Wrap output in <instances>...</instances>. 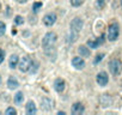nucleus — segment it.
<instances>
[{"label":"nucleus","instance_id":"423d86ee","mask_svg":"<svg viewBox=\"0 0 122 115\" xmlns=\"http://www.w3.org/2000/svg\"><path fill=\"white\" fill-rule=\"evenodd\" d=\"M96 80H97L98 85H101V86H105V85L108 84V82H109L108 73H107V72H104V71L99 72V73L96 75Z\"/></svg>","mask_w":122,"mask_h":115},{"label":"nucleus","instance_id":"f8f14e48","mask_svg":"<svg viewBox=\"0 0 122 115\" xmlns=\"http://www.w3.org/2000/svg\"><path fill=\"white\" fill-rule=\"evenodd\" d=\"M25 111H26V114H29V115H34V114L37 113V108H36V104L34 103V101H29V102L26 103Z\"/></svg>","mask_w":122,"mask_h":115},{"label":"nucleus","instance_id":"4be33fe9","mask_svg":"<svg viewBox=\"0 0 122 115\" xmlns=\"http://www.w3.org/2000/svg\"><path fill=\"white\" fill-rule=\"evenodd\" d=\"M85 0H71V5L74 6V7H79L84 4Z\"/></svg>","mask_w":122,"mask_h":115},{"label":"nucleus","instance_id":"bb28decb","mask_svg":"<svg viewBox=\"0 0 122 115\" xmlns=\"http://www.w3.org/2000/svg\"><path fill=\"white\" fill-rule=\"evenodd\" d=\"M104 5H105V1H104V0H97L96 1V7L98 10H102L104 7Z\"/></svg>","mask_w":122,"mask_h":115},{"label":"nucleus","instance_id":"c85d7f7f","mask_svg":"<svg viewBox=\"0 0 122 115\" xmlns=\"http://www.w3.org/2000/svg\"><path fill=\"white\" fill-rule=\"evenodd\" d=\"M104 40H105V36H104V34H103V35H101V36H99V37L97 38V41H98V43H99V46L104 43Z\"/></svg>","mask_w":122,"mask_h":115},{"label":"nucleus","instance_id":"f03ea898","mask_svg":"<svg viewBox=\"0 0 122 115\" xmlns=\"http://www.w3.org/2000/svg\"><path fill=\"white\" fill-rule=\"evenodd\" d=\"M108 68L113 75H118L122 71V62L120 59H111L108 64Z\"/></svg>","mask_w":122,"mask_h":115},{"label":"nucleus","instance_id":"0eeeda50","mask_svg":"<svg viewBox=\"0 0 122 115\" xmlns=\"http://www.w3.org/2000/svg\"><path fill=\"white\" fill-rule=\"evenodd\" d=\"M55 22H56V14L53 13V12H51V13H47V14L43 17V23H44V25H47V27L54 25Z\"/></svg>","mask_w":122,"mask_h":115},{"label":"nucleus","instance_id":"5701e85b","mask_svg":"<svg viewBox=\"0 0 122 115\" xmlns=\"http://www.w3.org/2000/svg\"><path fill=\"white\" fill-rule=\"evenodd\" d=\"M41 7H42V3L41 1H36V3H34V5H32V11L36 13Z\"/></svg>","mask_w":122,"mask_h":115},{"label":"nucleus","instance_id":"2eb2a0df","mask_svg":"<svg viewBox=\"0 0 122 115\" xmlns=\"http://www.w3.org/2000/svg\"><path fill=\"white\" fill-rule=\"evenodd\" d=\"M18 64H19V58H18V55H16V54H13V55H11L10 56V59H8V66H10V68H16L17 66H18Z\"/></svg>","mask_w":122,"mask_h":115},{"label":"nucleus","instance_id":"9b49d317","mask_svg":"<svg viewBox=\"0 0 122 115\" xmlns=\"http://www.w3.org/2000/svg\"><path fill=\"white\" fill-rule=\"evenodd\" d=\"M53 106H54V102L51 101L49 97H44V98H42V102H41V108H42L43 110L49 111V110L53 109Z\"/></svg>","mask_w":122,"mask_h":115},{"label":"nucleus","instance_id":"b1692460","mask_svg":"<svg viewBox=\"0 0 122 115\" xmlns=\"http://www.w3.org/2000/svg\"><path fill=\"white\" fill-rule=\"evenodd\" d=\"M14 23H16L17 25H22V24L24 23V18H23L22 16H16V17H14Z\"/></svg>","mask_w":122,"mask_h":115},{"label":"nucleus","instance_id":"1a4fd4ad","mask_svg":"<svg viewBox=\"0 0 122 115\" xmlns=\"http://www.w3.org/2000/svg\"><path fill=\"white\" fill-rule=\"evenodd\" d=\"M99 102H101V106L103 108H107V107H110L111 103H113V98H111V96L105 93V95H102L101 96V98H99Z\"/></svg>","mask_w":122,"mask_h":115},{"label":"nucleus","instance_id":"cd10ccee","mask_svg":"<svg viewBox=\"0 0 122 115\" xmlns=\"http://www.w3.org/2000/svg\"><path fill=\"white\" fill-rule=\"evenodd\" d=\"M5 31H6V25H5L4 22L0 21V36H3L5 34Z\"/></svg>","mask_w":122,"mask_h":115},{"label":"nucleus","instance_id":"ddd939ff","mask_svg":"<svg viewBox=\"0 0 122 115\" xmlns=\"http://www.w3.org/2000/svg\"><path fill=\"white\" fill-rule=\"evenodd\" d=\"M43 50H44V53L50 58V60H51V61H54V60H55V58H56V49L54 48V46H53V47L43 48Z\"/></svg>","mask_w":122,"mask_h":115},{"label":"nucleus","instance_id":"a878e982","mask_svg":"<svg viewBox=\"0 0 122 115\" xmlns=\"http://www.w3.org/2000/svg\"><path fill=\"white\" fill-rule=\"evenodd\" d=\"M5 114H6V115H16V114H17V110H16L14 108L10 107V108H7V109L5 110Z\"/></svg>","mask_w":122,"mask_h":115},{"label":"nucleus","instance_id":"9d476101","mask_svg":"<svg viewBox=\"0 0 122 115\" xmlns=\"http://www.w3.org/2000/svg\"><path fill=\"white\" fill-rule=\"evenodd\" d=\"M72 65L76 70H83L85 67V61L83 58H79V56H74L72 59Z\"/></svg>","mask_w":122,"mask_h":115},{"label":"nucleus","instance_id":"473e14b6","mask_svg":"<svg viewBox=\"0 0 122 115\" xmlns=\"http://www.w3.org/2000/svg\"><path fill=\"white\" fill-rule=\"evenodd\" d=\"M0 84H1V77H0Z\"/></svg>","mask_w":122,"mask_h":115},{"label":"nucleus","instance_id":"412c9836","mask_svg":"<svg viewBox=\"0 0 122 115\" xmlns=\"http://www.w3.org/2000/svg\"><path fill=\"white\" fill-rule=\"evenodd\" d=\"M38 66H40V64H38L37 61H32V64H31V66H30L29 72H30V73H36V72H37V70H38Z\"/></svg>","mask_w":122,"mask_h":115},{"label":"nucleus","instance_id":"c756f323","mask_svg":"<svg viewBox=\"0 0 122 115\" xmlns=\"http://www.w3.org/2000/svg\"><path fill=\"white\" fill-rule=\"evenodd\" d=\"M4 58H5V52L0 48V64H1L4 61Z\"/></svg>","mask_w":122,"mask_h":115},{"label":"nucleus","instance_id":"7ed1b4c3","mask_svg":"<svg viewBox=\"0 0 122 115\" xmlns=\"http://www.w3.org/2000/svg\"><path fill=\"white\" fill-rule=\"evenodd\" d=\"M118 35H120V27L115 22V23H113V24L109 25V29H108V40L111 41V42H114V41L117 40Z\"/></svg>","mask_w":122,"mask_h":115},{"label":"nucleus","instance_id":"6ab92c4d","mask_svg":"<svg viewBox=\"0 0 122 115\" xmlns=\"http://www.w3.org/2000/svg\"><path fill=\"white\" fill-rule=\"evenodd\" d=\"M86 44H88L89 48H92V49H96V48L99 47V43L97 41V38H96V40H89L88 42H86Z\"/></svg>","mask_w":122,"mask_h":115},{"label":"nucleus","instance_id":"2f4dec72","mask_svg":"<svg viewBox=\"0 0 122 115\" xmlns=\"http://www.w3.org/2000/svg\"><path fill=\"white\" fill-rule=\"evenodd\" d=\"M58 114H59V115H65L66 113H63V111H58Z\"/></svg>","mask_w":122,"mask_h":115},{"label":"nucleus","instance_id":"39448f33","mask_svg":"<svg viewBox=\"0 0 122 115\" xmlns=\"http://www.w3.org/2000/svg\"><path fill=\"white\" fill-rule=\"evenodd\" d=\"M31 64H32V60L30 59L29 56L22 58V60L19 61V71L21 72H29Z\"/></svg>","mask_w":122,"mask_h":115},{"label":"nucleus","instance_id":"dca6fc26","mask_svg":"<svg viewBox=\"0 0 122 115\" xmlns=\"http://www.w3.org/2000/svg\"><path fill=\"white\" fill-rule=\"evenodd\" d=\"M7 86H8V89H11V90L17 89V88L19 86V83H18V80L16 79V77H13V75L8 77V79H7Z\"/></svg>","mask_w":122,"mask_h":115},{"label":"nucleus","instance_id":"6e6552de","mask_svg":"<svg viewBox=\"0 0 122 115\" xmlns=\"http://www.w3.org/2000/svg\"><path fill=\"white\" fill-rule=\"evenodd\" d=\"M84 111H85V107H84L80 102L73 103V106H72V108H71L72 115H81Z\"/></svg>","mask_w":122,"mask_h":115},{"label":"nucleus","instance_id":"aec40b11","mask_svg":"<svg viewBox=\"0 0 122 115\" xmlns=\"http://www.w3.org/2000/svg\"><path fill=\"white\" fill-rule=\"evenodd\" d=\"M76 40H77V32H74V31L71 30L69 35L67 36V40H66V41H67L68 43H72V42H74Z\"/></svg>","mask_w":122,"mask_h":115},{"label":"nucleus","instance_id":"f3484780","mask_svg":"<svg viewBox=\"0 0 122 115\" xmlns=\"http://www.w3.org/2000/svg\"><path fill=\"white\" fill-rule=\"evenodd\" d=\"M78 52H79V54H80L81 56H84V58H89V56L91 55L90 48H89V47H85V46H79Z\"/></svg>","mask_w":122,"mask_h":115},{"label":"nucleus","instance_id":"20e7f679","mask_svg":"<svg viewBox=\"0 0 122 115\" xmlns=\"http://www.w3.org/2000/svg\"><path fill=\"white\" fill-rule=\"evenodd\" d=\"M83 25H84V22H83V19L79 18V17L73 18L72 22H71V24H69V27H71V30L74 31V32H77V34L83 29Z\"/></svg>","mask_w":122,"mask_h":115},{"label":"nucleus","instance_id":"4468645a","mask_svg":"<svg viewBox=\"0 0 122 115\" xmlns=\"http://www.w3.org/2000/svg\"><path fill=\"white\" fill-rule=\"evenodd\" d=\"M65 86H66V83H65V80L61 79V78H58V79L55 80V83H54V89H55L58 92H62V91L65 90Z\"/></svg>","mask_w":122,"mask_h":115},{"label":"nucleus","instance_id":"393cba45","mask_svg":"<svg viewBox=\"0 0 122 115\" xmlns=\"http://www.w3.org/2000/svg\"><path fill=\"white\" fill-rule=\"evenodd\" d=\"M103 58H104V54H97V56L95 58V60H93V65H97L99 61H102L103 60Z\"/></svg>","mask_w":122,"mask_h":115},{"label":"nucleus","instance_id":"f257e3e1","mask_svg":"<svg viewBox=\"0 0 122 115\" xmlns=\"http://www.w3.org/2000/svg\"><path fill=\"white\" fill-rule=\"evenodd\" d=\"M58 40V35L53 31H49L44 35L43 37V40H42V47L43 48H47V47H53L55 44Z\"/></svg>","mask_w":122,"mask_h":115},{"label":"nucleus","instance_id":"7c9ffc66","mask_svg":"<svg viewBox=\"0 0 122 115\" xmlns=\"http://www.w3.org/2000/svg\"><path fill=\"white\" fill-rule=\"evenodd\" d=\"M17 1H18L19 4H25V3L28 1V0H17Z\"/></svg>","mask_w":122,"mask_h":115},{"label":"nucleus","instance_id":"a211bd4d","mask_svg":"<svg viewBox=\"0 0 122 115\" xmlns=\"http://www.w3.org/2000/svg\"><path fill=\"white\" fill-rule=\"evenodd\" d=\"M23 101H24V95H23L22 91H18V92L14 95V103H16L17 106H19V104L23 103Z\"/></svg>","mask_w":122,"mask_h":115}]
</instances>
